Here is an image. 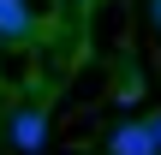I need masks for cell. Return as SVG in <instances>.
<instances>
[{
	"label": "cell",
	"mask_w": 161,
	"mask_h": 155,
	"mask_svg": "<svg viewBox=\"0 0 161 155\" xmlns=\"http://www.w3.org/2000/svg\"><path fill=\"white\" fill-rule=\"evenodd\" d=\"M108 155H161L155 125H149V119H119V125L108 131Z\"/></svg>",
	"instance_id": "cell-1"
},
{
	"label": "cell",
	"mask_w": 161,
	"mask_h": 155,
	"mask_svg": "<svg viewBox=\"0 0 161 155\" xmlns=\"http://www.w3.org/2000/svg\"><path fill=\"white\" fill-rule=\"evenodd\" d=\"M6 131H12L18 155H42V143H48V108H18Z\"/></svg>",
	"instance_id": "cell-2"
},
{
	"label": "cell",
	"mask_w": 161,
	"mask_h": 155,
	"mask_svg": "<svg viewBox=\"0 0 161 155\" xmlns=\"http://www.w3.org/2000/svg\"><path fill=\"white\" fill-rule=\"evenodd\" d=\"M42 30V18L30 12V0H0V42H30Z\"/></svg>",
	"instance_id": "cell-3"
},
{
	"label": "cell",
	"mask_w": 161,
	"mask_h": 155,
	"mask_svg": "<svg viewBox=\"0 0 161 155\" xmlns=\"http://www.w3.org/2000/svg\"><path fill=\"white\" fill-rule=\"evenodd\" d=\"M149 125H155V143H161V108H155V113H149Z\"/></svg>",
	"instance_id": "cell-4"
},
{
	"label": "cell",
	"mask_w": 161,
	"mask_h": 155,
	"mask_svg": "<svg viewBox=\"0 0 161 155\" xmlns=\"http://www.w3.org/2000/svg\"><path fill=\"white\" fill-rule=\"evenodd\" d=\"M149 18H155V24H161V0H149Z\"/></svg>",
	"instance_id": "cell-5"
},
{
	"label": "cell",
	"mask_w": 161,
	"mask_h": 155,
	"mask_svg": "<svg viewBox=\"0 0 161 155\" xmlns=\"http://www.w3.org/2000/svg\"><path fill=\"white\" fill-rule=\"evenodd\" d=\"M72 6H78V0H72Z\"/></svg>",
	"instance_id": "cell-6"
}]
</instances>
